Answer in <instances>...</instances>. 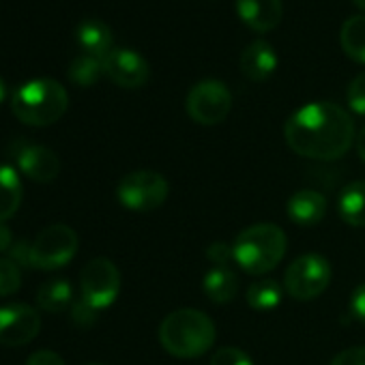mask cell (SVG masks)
I'll use <instances>...</instances> for the list:
<instances>
[{"instance_id":"cell-19","label":"cell","mask_w":365,"mask_h":365,"mask_svg":"<svg viewBox=\"0 0 365 365\" xmlns=\"http://www.w3.org/2000/svg\"><path fill=\"white\" fill-rule=\"evenodd\" d=\"M22 180L11 165H0V224L14 217L22 205Z\"/></svg>"},{"instance_id":"cell-13","label":"cell","mask_w":365,"mask_h":365,"mask_svg":"<svg viewBox=\"0 0 365 365\" xmlns=\"http://www.w3.org/2000/svg\"><path fill=\"white\" fill-rule=\"evenodd\" d=\"M237 14L254 33H271L282 22L284 5L282 0H237Z\"/></svg>"},{"instance_id":"cell-4","label":"cell","mask_w":365,"mask_h":365,"mask_svg":"<svg viewBox=\"0 0 365 365\" xmlns=\"http://www.w3.org/2000/svg\"><path fill=\"white\" fill-rule=\"evenodd\" d=\"M286 250V232L275 224H254L232 243L235 262L250 275L271 273L284 260Z\"/></svg>"},{"instance_id":"cell-11","label":"cell","mask_w":365,"mask_h":365,"mask_svg":"<svg viewBox=\"0 0 365 365\" xmlns=\"http://www.w3.org/2000/svg\"><path fill=\"white\" fill-rule=\"evenodd\" d=\"M103 73L120 88H142L150 78V67L146 58L127 48H114L103 58Z\"/></svg>"},{"instance_id":"cell-24","label":"cell","mask_w":365,"mask_h":365,"mask_svg":"<svg viewBox=\"0 0 365 365\" xmlns=\"http://www.w3.org/2000/svg\"><path fill=\"white\" fill-rule=\"evenodd\" d=\"M22 286L20 267L11 258H0V297L16 294Z\"/></svg>"},{"instance_id":"cell-34","label":"cell","mask_w":365,"mask_h":365,"mask_svg":"<svg viewBox=\"0 0 365 365\" xmlns=\"http://www.w3.org/2000/svg\"><path fill=\"white\" fill-rule=\"evenodd\" d=\"M7 95H9V88H7L5 80H3V78H0V103H3V101L7 99Z\"/></svg>"},{"instance_id":"cell-1","label":"cell","mask_w":365,"mask_h":365,"mask_svg":"<svg viewBox=\"0 0 365 365\" xmlns=\"http://www.w3.org/2000/svg\"><path fill=\"white\" fill-rule=\"evenodd\" d=\"M288 146L309 159H339L354 142L350 114L331 101H314L299 108L284 127Z\"/></svg>"},{"instance_id":"cell-32","label":"cell","mask_w":365,"mask_h":365,"mask_svg":"<svg viewBox=\"0 0 365 365\" xmlns=\"http://www.w3.org/2000/svg\"><path fill=\"white\" fill-rule=\"evenodd\" d=\"M16 243H14V235H11V230L5 226V224H0V252H7V250H11Z\"/></svg>"},{"instance_id":"cell-27","label":"cell","mask_w":365,"mask_h":365,"mask_svg":"<svg viewBox=\"0 0 365 365\" xmlns=\"http://www.w3.org/2000/svg\"><path fill=\"white\" fill-rule=\"evenodd\" d=\"M97 316H99V309L91 307L86 301L76 303V305H73V309H71V318H73V322H76L78 327H84V329L93 327V324H95V320H97Z\"/></svg>"},{"instance_id":"cell-36","label":"cell","mask_w":365,"mask_h":365,"mask_svg":"<svg viewBox=\"0 0 365 365\" xmlns=\"http://www.w3.org/2000/svg\"><path fill=\"white\" fill-rule=\"evenodd\" d=\"M88 365H101V363H88Z\"/></svg>"},{"instance_id":"cell-35","label":"cell","mask_w":365,"mask_h":365,"mask_svg":"<svg viewBox=\"0 0 365 365\" xmlns=\"http://www.w3.org/2000/svg\"><path fill=\"white\" fill-rule=\"evenodd\" d=\"M354 5H356L359 9H363V11H365V0H354Z\"/></svg>"},{"instance_id":"cell-30","label":"cell","mask_w":365,"mask_h":365,"mask_svg":"<svg viewBox=\"0 0 365 365\" xmlns=\"http://www.w3.org/2000/svg\"><path fill=\"white\" fill-rule=\"evenodd\" d=\"M350 314L365 324V284L356 286L350 297Z\"/></svg>"},{"instance_id":"cell-31","label":"cell","mask_w":365,"mask_h":365,"mask_svg":"<svg viewBox=\"0 0 365 365\" xmlns=\"http://www.w3.org/2000/svg\"><path fill=\"white\" fill-rule=\"evenodd\" d=\"M26 365H65V361L52 350H37L29 356Z\"/></svg>"},{"instance_id":"cell-14","label":"cell","mask_w":365,"mask_h":365,"mask_svg":"<svg viewBox=\"0 0 365 365\" xmlns=\"http://www.w3.org/2000/svg\"><path fill=\"white\" fill-rule=\"evenodd\" d=\"M277 52L264 39L252 41L241 54V71L252 82H264L277 71Z\"/></svg>"},{"instance_id":"cell-23","label":"cell","mask_w":365,"mask_h":365,"mask_svg":"<svg viewBox=\"0 0 365 365\" xmlns=\"http://www.w3.org/2000/svg\"><path fill=\"white\" fill-rule=\"evenodd\" d=\"M69 80L78 86H93L99 82L103 73V58L91 56V54H82L78 58L71 61L69 65Z\"/></svg>"},{"instance_id":"cell-12","label":"cell","mask_w":365,"mask_h":365,"mask_svg":"<svg viewBox=\"0 0 365 365\" xmlns=\"http://www.w3.org/2000/svg\"><path fill=\"white\" fill-rule=\"evenodd\" d=\"M16 163L24 176L37 182H50L61 174L58 155L41 144H24L16 153Z\"/></svg>"},{"instance_id":"cell-2","label":"cell","mask_w":365,"mask_h":365,"mask_svg":"<svg viewBox=\"0 0 365 365\" xmlns=\"http://www.w3.org/2000/svg\"><path fill=\"white\" fill-rule=\"evenodd\" d=\"M159 341L172 356L194 359L215 344V324L205 312L182 307L163 318L159 324Z\"/></svg>"},{"instance_id":"cell-10","label":"cell","mask_w":365,"mask_h":365,"mask_svg":"<svg viewBox=\"0 0 365 365\" xmlns=\"http://www.w3.org/2000/svg\"><path fill=\"white\" fill-rule=\"evenodd\" d=\"M41 316L26 303H11L0 307V344L24 346L39 335Z\"/></svg>"},{"instance_id":"cell-26","label":"cell","mask_w":365,"mask_h":365,"mask_svg":"<svg viewBox=\"0 0 365 365\" xmlns=\"http://www.w3.org/2000/svg\"><path fill=\"white\" fill-rule=\"evenodd\" d=\"M211 365H254V361L241 348L224 346L211 356Z\"/></svg>"},{"instance_id":"cell-28","label":"cell","mask_w":365,"mask_h":365,"mask_svg":"<svg viewBox=\"0 0 365 365\" xmlns=\"http://www.w3.org/2000/svg\"><path fill=\"white\" fill-rule=\"evenodd\" d=\"M207 256H209V260H211L215 267H230V260H235L232 245H226V243H222V241L213 243V245L207 250Z\"/></svg>"},{"instance_id":"cell-8","label":"cell","mask_w":365,"mask_h":365,"mask_svg":"<svg viewBox=\"0 0 365 365\" xmlns=\"http://www.w3.org/2000/svg\"><path fill=\"white\" fill-rule=\"evenodd\" d=\"M185 110L192 120L198 125H220L228 118L232 110L230 88L220 80H202L198 82L185 101Z\"/></svg>"},{"instance_id":"cell-18","label":"cell","mask_w":365,"mask_h":365,"mask_svg":"<svg viewBox=\"0 0 365 365\" xmlns=\"http://www.w3.org/2000/svg\"><path fill=\"white\" fill-rule=\"evenodd\" d=\"M205 294L215 303H230L239 292V277L230 267H213L202 279Z\"/></svg>"},{"instance_id":"cell-5","label":"cell","mask_w":365,"mask_h":365,"mask_svg":"<svg viewBox=\"0 0 365 365\" xmlns=\"http://www.w3.org/2000/svg\"><path fill=\"white\" fill-rule=\"evenodd\" d=\"M168 180L153 170H135L120 178L116 187L118 202L133 213H150L168 198Z\"/></svg>"},{"instance_id":"cell-7","label":"cell","mask_w":365,"mask_h":365,"mask_svg":"<svg viewBox=\"0 0 365 365\" xmlns=\"http://www.w3.org/2000/svg\"><path fill=\"white\" fill-rule=\"evenodd\" d=\"M331 284V264L320 254L299 256L284 275V288L292 299L312 301L320 297Z\"/></svg>"},{"instance_id":"cell-29","label":"cell","mask_w":365,"mask_h":365,"mask_svg":"<svg viewBox=\"0 0 365 365\" xmlns=\"http://www.w3.org/2000/svg\"><path fill=\"white\" fill-rule=\"evenodd\" d=\"M331 365H365V346H352L335 354Z\"/></svg>"},{"instance_id":"cell-33","label":"cell","mask_w":365,"mask_h":365,"mask_svg":"<svg viewBox=\"0 0 365 365\" xmlns=\"http://www.w3.org/2000/svg\"><path fill=\"white\" fill-rule=\"evenodd\" d=\"M356 153H359V157H361V161L365 163V127L359 131V135H356Z\"/></svg>"},{"instance_id":"cell-25","label":"cell","mask_w":365,"mask_h":365,"mask_svg":"<svg viewBox=\"0 0 365 365\" xmlns=\"http://www.w3.org/2000/svg\"><path fill=\"white\" fill-rule=\"evenodd\" d=\"M346 99H348V106H350V110H352L354 114L365 116V73H359V76L348 84Z\"/></svg>"},{"instance_id":"cell-6","label":"cell","mask_w":365,"mask_h":365,"mask_svg":"<svg viewBox=\"0 0 365 365\" xmlns=\"http://www.w3.org/2000/svg\"><path fill=\"white\" fill-rule=\"evenodd\" d=\"M78 235L67 224L48 226L31 243V267L54 271L73 260L78 254Z\"/></svg>"},{"instance_id":"cell-22","label":"cell","mask_w":365,"mask_h":365,"mask_svg":"<svg viewBox=\"0 0 365 365\" xmlns=\"http://www.w3.org/2000/svg\"><path fill=\"white\" fill-rule=\"evenodd\" d=\"M247 303L256 312H271L282 303L284 288L275 279H258L247 288Z\"/></svg>"},{"instance_id":"cell-9","label":"cell","mask_w":365,"mask_h":365,"mask_svg":"<svg viewBox=\"0 0 365 365\" xmlns=\"http://www.w3.org/2000/svg\"><path fill=\"white\" fill-rule=\"evenodd\" d=\"M80 292L82 301H86L95 309L110 307L120 292V273L116 264L108 258H95L84 264L80 275Z\"/></svg>"},{"instance_id":"cell-20","label":"cell","mask_w":365,"mask_h":365,"mask_svg":"<svg viewBox=\"0 0 365 365\" xmlns=\"http://www.w3.org/2000/svg\"><path fill=\"white\" fill-rule=\"evenodd\" d=\"M339 43L348 58L365 65V16H352L341 24Z\"/></svg>"},{"instance_id":"cell-3","label":"cell","mask_w":365,"mask_h":365,"mask_svg":"<svg viewBox=\"0 0 365 365\" xmlns=\"http://www.w3.org/2000/svg\"><path fill=\"white\" fill-rule=\"evenodd\" d=\"M69 106V95L54 78H35L24 82L11 95V110L18 120L31 127L56 123Z\"/></svg>"},{"instance_id":"cell-17","label":"cell","mask_w":365,"mask_h":365,"mask_svg":"<svg viewBox=\"0 0 365 365\" xmlns=\"http://www.w3.org/2000/svg\"><path fill=\"white\" fill-rule=\"evenodd\" d=\"M337 211L348 226L365 228V180H354L341 190Z\"/></svg>"},{"instance_id":"cell-15","label":"cell","mask_w":365,"mask_h":365,"mask_svg":"<svg viewBox=\"0 0 365 365\" xmlns=\"http://www.w3.org/2000/svg\"><path fill=\"white\" fill-rule=\"evenodd\" d=\"M286 211H288L290 222H294L301 228H312L322 222L327 213V200L322 194L314 190H301L290 196Z\"/></svg>"},{"instance_id":"cell-16","label":"cell","mask_w":365,"mask_h":365,"mask_svg":"<svg viewBox=\"0 0 365 365\" xmlns=\"http://www.w3.org/2000/svg\"><path fill=\"white\" fill-rule=\"evenodd\" d=\"M76 39L84 54L97 58H106L114 50V35L110 26L103 24L101 20H84L76 31Z\"/></svg>"},{"instance_id":"cell-21","label":"cell","mask_w":365,"mask_h":365,"mask_svg":"<svg viewBox=\"0 0 365 365\" xmlns=\"http://www.w3.org/2000/svg\"><path fill=\"white\" fill-rule=\"evenodd\" d=\"M73 301V288L67 279H50L37 292V303L43 312H65Z\"/></svg>"}]
</instances>
